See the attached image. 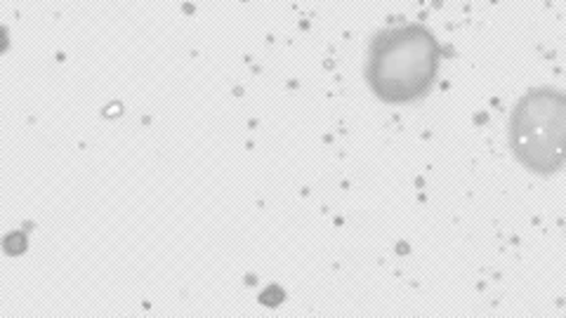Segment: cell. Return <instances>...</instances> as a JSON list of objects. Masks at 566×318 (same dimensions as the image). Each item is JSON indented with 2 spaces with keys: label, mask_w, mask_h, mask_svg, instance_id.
I'll list each match as a JSON object with an SVG mask.
<instances>
[{
  "label": "cell",
  "mask_w": 566,
  "mask_h": 318,
  "mask_svg": "<svg viewBox=\"0 0 566 318\" xmlns=\"http://www.w3.org/2000/svg\"><path fill=\"white\" fill-rule=\"evenodd\" d=\"M507 141L517 163L538 177L566 166V93L534 87L520 97L507 123Z\"/></svg>",
  "instance_id": "obj_2"
},
{
  "label": "cell",
  "mask_w": 566,
  "mask_h": 318,
  "mask_svg": "<svg viewBox=\"0 0 566 318\" xmlns=\"http://www.w3.org/2000/svg\"><path fill=\"white\" fill-rule=\"evenodd\" d=\"M441 45L430 29L403 24L380 31L368 47L366 83L385 104H413L439 76Z\"/></svg>",
  "instance_id": "obj_1"
}]
</instances>
